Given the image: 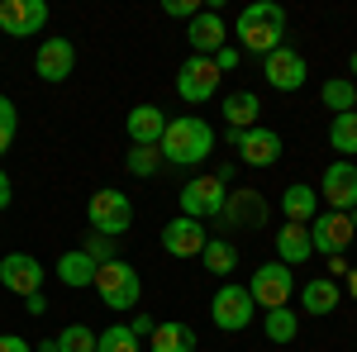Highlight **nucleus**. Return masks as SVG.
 <instances>
[{
  "label": "nucleus",
  "instance_id": "nucleus-1",
  "mask_svg": "<svg viewBox=\"0 0 357 352\" xmlns=\"http://www.w3.org/2000/svg\"><path fill=\"white\" fill-rule=\"evenodd\" d=\"M158 153L172 167H195L215 153V129L200 114H176V119H167V134L158 143Z\"/></svg>",
  "mask_w": 357,
  "mask_h": 352
},
{
  "label": "nucleus",
  "instance_id": "nucleus-2",
  "mask_svg": "<svg viewBox=\"0 0 357 352\" xmlns=\"http://www.w3.org/2000/svg\"><path fill=\"white\" fill-rule=\"evenodd\" d=\"M234 38L243 43L248 53H257V57L276 53V48L286 43V10H281L276 0L248 5L243 15H238V24H234Z\"/></svg>",
  "mask_w": 357,
  "mask_h": 352
},
{
  "label": "nucleus",
  "instance_id": "nucleus-3",
  "mask_svg": "<svg viewBox=\"0 0 357 352\" xmlns=\"http://www.w3.org/2000/svg\"><path fill=\"white\" fill-rule=\"evenodd\" d=\"M96 296L105 309H134L138 296H143V281H138V271L124 262V257H114V262H100L96 267Z\"/></svg>",
  "mask_w": 357,
  "mask_h": 352
},
{
  "label": "nucleus",
  "instance_id": "nucleus-4",
  "mask_svg": "<svg viewBox=\"0 0 357 352\" xmlns=\"http://www.w3.org/2000/svg\"><path fill=\"white\" fill-rule=\"evenodd\" d=\"M86 219H91V234L119 238V234H129V229H134V200H129L124 190L105 186V190H96V195H91Z\"/></svg>",
  "mask_w": 357,
  "mask_h": 352
},
{
  "label": "nucleus",
  "instance_id": "nucleus-5",
  "mask_svg": "<svg viewBox=\"0 0 357 352\" xmlns=\"http://www.w3.org/2000/svg\"><path fill=\"white\" fill-rule=\"evenodd\" d=\"M252 314H257V305H252V296H248V286H238V281H224L220 291H215V300H210V319H215L220 333L248 328Z\"/></svg>",
  "mask_w": 357,
  "mask_h": 352
},
{
  "label": "nucleus",
  "instance_id": "nucleus-6",
  "mask_svg": "<svg viewBox=\"0 0 357 352\" xmlns=\"http://www.w3.org/2000/svg\"><path fill=\"white\" fill-rule=\"evenodd\" d=\"M176 200H181V215L186 219H220L224 200H229V186L220 176H191L186 186L176 190Z\"/></svg>",
  "mask_w": 357,
  "mask_h": 352
},
{
  "label": "nucleus",
  "instance_id": "nucleus-7",
  "mask_svg": "<svg viewBox=\"0 0 357 352\" xmlns=\"http://www.w3.org/2000/svg\"><path fill=\"white\" fill-rule=\"evenodd\" d=\"M267 215H272L267 195L252 186H238V190H229V200H224V210H220V224L224 229H267Z\"/></svg>",
  "mask_w": 357,
  "mask_h": 352
},
{
  "label": "nucleus",
  "instance_id": "nucleus-8",
  "mask_svg": "<svg viewBox=\"0 0 357 352\" xmlns=\"http://www.w3.org/2000/svg\"><path fill=\"white\" fill-rule=\"evenodd\" d=\"M248 296H252V305H262V309H281V305H291V296H296V276H291V267H281V262H267V267L252 271Z\"/></svg>",
  "mask_w": 357,
  "mask_h": 352
},
{
  "label": "nucleus",
  "instance_id": "nucleus-9",
  "mask_svg": "<svg viewBox=\"0 0 357 352\" xmlns=\"http://www.w3.org/2000/svg\"><path fill=\"white\" fill-rule=\"evenodd\" d=\"M319 200L329 205V210H338V215H353L357 210V162H329L324 167V176H319Z\"/></svg>",
  "mask_w": 357,
  "mask_h": 352
},
{
  "label": "nucleus",
  "instance_id": "nucleus-10",
  "mask_svg": "<svg viewBox=\"0 0 357 352\" xmlns=\"http://www.w3.org/2000/svg\"><path fill=\"white\" fill-rule=\"evenodd\" d=\"M224 138H229V148H238L243 153L248 167H276L281 162V134L276 129H262V124H252V129H224Z\"/></svg>",
  "mask_w": 357,
  "mask_h": 352
},
{
  "label": "nucleus",
  "instance_id": "nucleus-11",
  "mask_svg": "<svg viewBox=\"0 0 357 352\" xmlns=\"http://www.w3.org/2000/svg\"><path fill=\"white\" fill-rule=\"evenodd\" d=\"M215 91H220V67H215L210 57L191 53L181 62V72H176V95H181L186 105H205Z\"/></svg>",
  "mask_w": 357,
  "mask_h": 352
},
{
  "label": "nucleus",
  "instance_id": "nucleus-12",
  "mask_svg": "<svg viewBox=\"0 0 357 352\" xmlns=\"http://www.w3.org/2000/svg\"><path fill=\"white\" fill-rule=\"evenodd\" d=\"M262 77H267V86H272V91H281V95L301 91L305 77H310V67H305V53H296L291 43H281L276 53L262 57Z\"/></svg>",
  "mask_w": 357,
  "mask_h": 352
},
{
  "label": "nucleus",
  "instance_id": "nucleus-13",
  "mask_svg": "<svg viewBox=\"0 0 357 352\" xmlns=\"http://www.w3.org/2000/svg\"><path fill=\"white\" fill-rule=\"evenodd\" d=\"M353 238H357L353 219L338 215V210H319V215L310 219V243H314V252H324V257H343Z\"/></svg>",
  "mask_w": 357,
  "mask_h": 352
},
{
  "label": "nucleus",
  "instance_id": "nucleus-14",
  "mask_svg": "<svg viewBox=\"0 0 357 352\" xmlns=\"http://www.w3.org/2000/svg\"><path fill=\"white\" fill-rule=\"evenodd\" d=\"M33 72H38V82H67L72 72H77V43L72 38H43L38 43V57H33Z\"/></svg>",
  "mask_w": 357,
  "mask_h": 352
},
{
  "label": "nucleus",
  "instance_id": "nucleus-15",
  "mask_svg": "<svg viewBox=\"0 0 357 352\" xmlns=\"http://www.w3.org/2000/svg\"><path fill=\"white\" fill-rule=\"evenodd\" d=\"M0 286L15 291L20 300L38 296V291H43V267H38V257H29V252H5V257H0Z\"/></svg>",
  "mask_w": 357,
  "mask_h": 352
},
{
  "label": "nucleus",
  "instance_id": "nucleus-16",
  "mask_svg": "<svg viewBox=\"0 0 357 352\" xmlns=\"http://www.w3.org/2000/svg\"><path fill=\"white\" fill-rule=\"evenodd\" d=\"M43 24H48V5L43 0H0V33L33 38Z\"/></svg>",
  "mask_w": 357,
  "mask_h": 352
},
{
  "label": "nucleus",
  "instance_id": "nucleus-17",
  "mask_svg": "<svg viewBox=\"0 0 357 352\" xmlns=\"http://www.w3.org/2000/svg\"><path fill=\"white\" fill-rule=\"evenodd\" d=\"M205 243H210V229H205L200 219L176 215V219H167V224H162V247L172 252V257H200Z\"/></svg>",
  "mask_w": 357,
  "mask_h": 352
},
{
  "label": "nucleus",
  "instance_id": "nucleus-18",
  "mask_svg": "<svg viewBox=\"0 0 357 352\" xmlns=\"http://www.w3.org/2000/svg\"><path fill=\"white\" fill-rule=\"evenodd\" d=\"M186 43H191L195 57H215L224 43H229V29H224V20L215 10H200L191 20V29H186Z\"/></svg>",
  "mask_w": 357,
  "mask_h": 352
},
{
  "label": "nucleus",
  "instance_id": "nucleus-19",
  "mask_svg": "<svg viewBox=\"0 0 357 352\" xmlns=\"http://www.w3.org/2000/svg\"><path fill=\"white\" fill-rule=\"evenodd\" d=\"M124 129H129V143L134 148H158L162 134H167V114L158 105H134L129 119H124Z\"/></svg>",
  "mask_w": 357,
  "mask_h": 352
},
{
  "label": "nucleus",
  "instance_id": "nucleus-20",
  "mask_svg": "<svg viewBox=\"0 0 357 352\" xmlns=\"http://www.w3.org/2000/svg\"><path fill=\"white\" fill-rule=\"evenodd\" d=\"M310 257H314L310 224H286V229H276V262H281V267H305Z\"/></svg>",
  "mask_w": 357,
  "mask_h": 352
},
{
  "label": "nucleus",
  "instance_id": "nucleus-21",
  "mask_svg": "<svg viewBox=\"0 0 357 352\" xmlns=\"http://www.w3.org/2000/svg\"><path fill=\"white\" fill-rule=\"evenodd\" d=\"M301 305H305V314L324 319V314H333V309L343 305V291H338V281H333V276H314V281H305Z\"/></svg>",
  "mask_w": 357,
  "mask_h": 352
},
{
  "label": "nucleus",
  "instance_id": "nucleus-22",
  "mask_svg": "<svg viewBox=\"0 0 357 352\" xmlns=\"http://www.w3.org/2000/svg\"><path fill=\"white\" fill-rule=\"evenodd\" d=\"M319 190L305 186V181H296V186L281 190V215H286V224H310V219L319 215Z\"/></svg>",
  "mask_w": 357,
  "mask_h": 352
},
{
  "label": "nucleus",
  "instance_id": "nucleus-23",
  "mask_svg": "<svg viewBox=\"0 0 357 352\" xmlns=\"http://www.w3.org/2000/svg\"><path fill=\"white\" fill-rule=\"evenodd\" d=\"M96 267H100V262H91L82 247H72V252L57 257L53 271H57V281H62L67 291H82V286H96Z\"/></svg>",
  "mask_w": 357,
  "mask_h": 352
},
{
  "label": "nucleus",
  "instance_id": "nucleus-24",
  "mask_svg": "<svg viewBox=\"0 0 357 352\" xmlns=\"http://www.w3.org/2000/svg\"><path fill=\"white\" fill-rule=\"evenodd\" d=\"M148 338H153V352H195V328L181 324V319H167V324H158Z\"/></svg>",
  "mask_w": 357,
  "mask_h": 352
},
{
  "label": "nucleus",
  "instance_id": "nucleus-25",
  "mask_svg": "<svg viewBox=\"0 0 357 352\" xmlns=\"http://www.w3.org/2000/svg\"><path fill=\"white\" fill-rule=\"evenodd\" d=\"M257 114H262V105H257V95L252 91H234L229 100H224V129H252L257 124Z\"/></svg>",
  "mask_w": 357,
  "mask_h": 352
},
{
  "label": "nucleus",
  "instance_id": "nucleus-26",
  "mask_svg": "<svg viewBox=\"0 0 357 352\" xmlns=\"http://www.w3.org/2000/svg\"><path fill=\"white\" fill-rule=\"evenodd\" d=\"M200 262H205V271H210V276L229 281V276H234V267H238V247L229 243V238H210V243H205V252H200Z\"/></svg>",
  "mask_w": 357,
  "mask_h": 352
},
{
  "label": "nucleus",
  "instance_id": "nucleus-27",
  "mask_svg": "<svg viewBox=\"0 0 357 352\" xmlns=\"http://www.w3.org/2000/svg\"><path fill=\"white\" fill-rule=\"evenodd\" d=\"M319 100H324V109H329V114H353L357 86L348 82V77H329V82L319 86Z\"/></svg>",
  "mask_w": 357,
  "mask_h": 352
},
{
  "label": "nucleus",
  "instance_id": "nucleus-28",
  "mask_svg": "<svg viewBox=\"0 0 357 352\" xmlns=\"http://www.w3.org/2000/svg\"><path fill=\"white\" fill-rule=\"evenodd\" d=\"M296 333H301V314L291 305L267 309V343H296Z\"/></svg>",
  "mask_w": 357,
  "mask_h": 352
},
{
  "label": "nucleus",
  "instance_id": "nucleus-29",
  "mask_svg": "<svg viewBox=\"0 0 357 352\" xmlns=\"http://www.w3.org/2000/svg\"><path fill=\"white\" fill-rule=\"evenodd\" d=\"M329 148L343 153V162H348V153H357V114H333L329 119Z\"/></svg>",
  "mask_w": 357,
  "mask_h": 352
},
{
  "label": "nucleus",
  "instance_id": "nucleus-30",
  "mask_svg": "<svg viewBox=\"0 0 357 352\" xmlns=\"http://www.w3.org/2000/svg\"><path fill=\"white\" fill-rule=\"evenodd\" d=\"M96 352H143L129 324H110L105 333H96Z\"/></svg>",
  "mask_w": 357,
  "mask_h": 352
},
{
  "label": "nucleus",
  "instance_id": "nucleus-31",
  "mask_svg": "<svg viewBox=\"0 0 357 352\" xmlns=\"http://www.w3.org/2000/svg\"><path fill=\"white\" fill-rule=\"evenodd\" d=\"M53 352H96V333L86 324H67L53 338Z\"/></svg>",
  "mask_w": 357,
  "mask_h": 352
},
{
  "label": "nucleus",
  "instance_id": "nucleus-32",
  "mask_svg": "<svg viewBox=\"0 0 357 352\" xmlns=\"http://www.w3.org/2000/svg\"><path fill=\"white\" fill-rule=\"evenodd\" d=\"M15 134H20V109L10 95H0V158L15 148Z\"/></svg>",
  "mask_w": 357,
  "mask_h": 352
},
{
  "label": "nucleus",
  "instance_id": "nucleus-33",
  "mask_svg": "<svg viewBox=\"0 0 357 352\" xmlns=\"http://www.w3.org/2000/svg\"><path fill=\"white\" fill-rule=\"evenodd\" d=\"M124 167H129V176H143V181H148V176L162 171V153H158V148H134Z\"/></svg>",
  "mask_w": 357,
  "mask_h": 352
},
{
  "label": "nucleus",
  "instance_id": "nucleus-34",
  "mask_svg": "<svg viewBox=\"0 0 357 352\" xmlns=\"http://www.w3.org/2000/svg\"><path fill=\"white\" fill-rule=\"evenodd\" d=\"M82 252L91 257V262H114V247H110V238H105V234H96V238H91Z\"/></svg>",
  "mask_w": 357,
  "mask_h": 352
},
{
  "label": "nucleus",
  "instance_id": "nucleus-35",
  "mask_svg": "<svg viewBox=\"0 0 357 352\" xmlns=\"http://www.w3.org/2000/svg\"><path fill=\"white\" fill-rule=\"evenodd\" d=\"M162 10L172 20H195V15H200V0H167Z\"/></svg>",
  "mask_w": 357,
  "mask_h": 352
},
{
  "label": "nucleus",
  "instance_id": "nucleus-36",
  "mask_svg": "<svg viewBox=\"0 0 357 352\" xmlns=\"http://www.w3.org/2000/svg\"><path fill=\"white\" fill-rule=\"evenodd\" d=\"M238 57H243V53H238L234 43H224V48H220V53H215V57H210V62L220 67V77H224V72H234V67H238Z\"/></svg>",
  "mask_w": 357,
  "mask_h": 352
},
{
  "label": "nucleus",
  "instance_id": "nucleus-37",
  "mask_svg": "<svg viewBox=\"0 0 357 352\" xmlns=\"http://www.w3.org/2000/svg\"><path fill=\"white\" fill-rule=\"evenodd\" d=\"M0 352H33V348H29V338H20V333H0Z\"/></svg>",
  "mask_w": 357,
  "mask_h": 352
},
{
  "label": "nucleus",
  "instance_id": "nucleus-38",
  "mask_svg": "<svg viewBox=\"0 0 357 352\" xmlns=\"http://www.w3.org/2000/svg\"><path fill=\"white\" fill-rule=\"evenodd\" d=\"M24 314H33V319H43V314H48V300H43V291L24 300Z\"/></svg>",
  "mask_w": 357,
  "mask_h": 352
},
{
  "label": "nucleus",
  "instance_id": "nucleus-39",
  "mask_svg": "<svg viewBox=\"0 0 357 352\" xmlns=\"http://www.w3.org/2000/svg\"><path fill=\"white\" fill-rule=\"evenodd\" d=\"M329 276H348V257H329Z\"/></svg>",
  "mask_w": 357,
  "mask_h": 352
},
{
  "label": "nucleus",
  "instance_id": "nucleus-40",
  "mask_svg": "<svg viewBox=\"0 0 357 352\" xmlns=\"http://www.w3.org/2000/svg\"><path fill=\"white\" fill-rule=\"evenodd\" d=\"M10 195H15V190H10V176H5V171H0V210H5V205H10Z\"/></svg>",
  "mask_w": 357,
  "mask_h": 352
},
{
  "label": "nucleus",
  "instance_id": "nucleus-41",
  "mask_svg": "<svg viewBox=\"0 0 357 352\" xmlns=\"http://www.w3.org/2000/svg\"><path fill=\"white\" fill-rule=\"evenodd\" d=\"M348 296L357 300V267H348Z\"/></svg>",
  "mask_w": 357,
  "mask_h": 352
},
{
  "label": "nucleus",
  "instance_id": "nucleus-42",
  "mask_svg": "<svg viewBox=\"0 0 357 352\" xmlns=\"http://www.w3.org/2000/svg\"><path fill=\"white\" fill-rule=\"evenodd\" d=\"M348 72H353V77H357V53H353V57H348Z\"/></svg>",
  "mask_w": 357,
  "mask_h": 352
},
{
  "label": "nucleus",
  "instance_id": "nucleus-43",
  "mask_svg": "<svg viewBox=\"0 0 357 352\" xmlns=\"http://www.w3.org/2000/svg\"><path fill=\"white\" fill-rule=\"evenodd\" d=\"M38 352H53V338H48V343H38Z\"/></svg>",
  "mask_w": 357,
  "mask_h": 352
},
{
  "label": "nucleus",
  "instance_id": "nucleus-44",
  "mask_svg": "<svg viewBox=\"0 0 357 352\" xmlns=\"http://www.w3.org/2000/svg\"><path fill=\"white\" fill-rule=\"evenodd\" d=\"M348 219H353V234H357V210H353V215H348Z\"/></svg>",
  "mask_w": 357,
  "mask_h": 352
},
{
  "label": "nucleus",
  "instance_id": "nucleus-45",
  "mask_svg": "<svg viewBox=\"0 0 357 352\" xmlns=\"http://www.w3.org/2000/svg\"><path fill=\"white\" fill-rule=\"evenodd\" d=\"M353 114H357V105H353Z\"/></svg>",
  "mask_w": 357,
  "mask_h": 352
}]
</instances>
